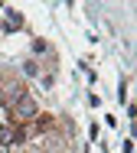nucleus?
Here are the masks:
<instances>
[{"label":"nucleus","mask_w":137,"mask_h":153,"mask_svg":"<svg viewBox=\"0 0 137 153\" xmlns=\"http://www.w3.org/2000/svg\"><path fill=\"white\" fill-rule=\"evenodd\" d=\"M33 114H36V101H33V98H30L26 91H23L20 98H16V101H13V104H10V117H13L16 124H26L30 117H33Z\"/></svg>","instance_id":"obj_1"},{"label":"nucleus","mask_w":137,"mask_h":153,"mask_svg":"<svg viewBox=\"0 0 137 153\" xmlns=\"http://www.w3.org/2000/svg\"><path fill=\"white\" fill-rule=\"evenodd\" d=\"M23 68H26V75H39V65H36V62H26Z\"/></svg>","instance_id":"obj_2"}]
</instances>
